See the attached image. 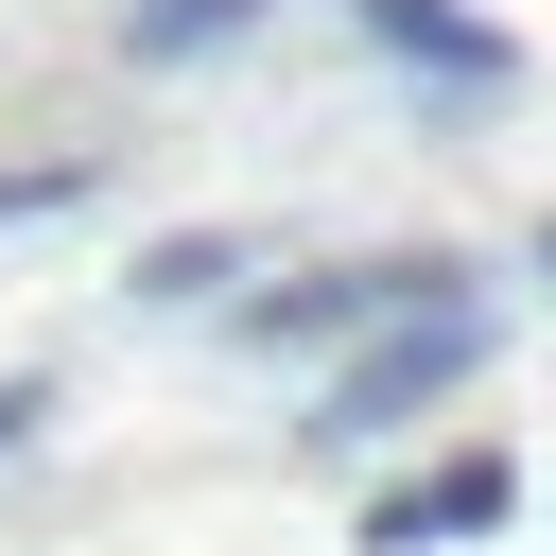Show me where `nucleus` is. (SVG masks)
<instances>
[{
    "label": "nucleus",
    "mask_w": 556,
    "mask_h": 556,
    "mask_svg": "<svg viewBox=\"0 0 556 556\" xmlns=\"http://www.w3.org/2000/svg\"><path fill=\"white\" fill-rule=\"evenodd\" d=\"M469 365H486V313L434 278V295H400V313L348 348V382H330V417H313V434H400V417H417V400H452Z\"/></svg>",
    "instance_id": "f257e3e1"
},
{
    "label": "nucleus",
    "mask_w": 556,
    "mask_h": 556,
    "mask_svg": "<svg viewBox=\"0 0 556 556\" xmlns=\"http://www.w3.org/2000/svg\"><path fill=\"white\" fill-rule=\"evenodd\" d=\"M434 278H452V261H348V278H295V295H261L243 330H261V348H330V330H382V313H400V295H434Z\"/></svg>",
    "instance_id": "f03ea898"
},
{
    "label": "nucleus",
    "mask_w": 556,
    "mask_h": 556,
    "mask_svg": "<svg viewBox=\"0 0 556 556\" xmlns=\"http://www.w3.org/2000/svg\"><path fill=\"white\" fill-rule=\"evenodd\" d=\"M348 17H365L400 70H452V87H504V70H521L504 17H469V0H348Z\"/></svg>",
    "instance_id": "7ed1b4c3"
},
{
    "label": "nucleus",
    "mask_w": 556,
    "mask_h": 556,
    "mask_svg": "<svg viewBox=\"0 0 556 556\" xmlns=\"http://www.w3.org/2000/svg\"><path fill=\"white\" fill-rule=\"evenodd\" d=\"M486 521H504V452H452L434 486L365 504V556H417V539H486Z\"/></svg>",
    "instance_id": "20e7f679"
},
{
    "label": "nucleus",
    "mask_w": 556,
    "mask_h": 556,
    "mask_svg": "<svg viewBox=\"0 0 556 556\" xmlns=\"http://www.w3.org/2000/svg\"><path fill=\"white\" fill-rule=\"evenodd\" d=\"M243 17H261V0H122V52H139V70H174V52H226Z\"/></svg>",
    "instance_id": "39448f33"
},
{
    "label": "nucleus",
    "mask_w": 556,
    "mask_h": 556,
    "mask_svg": "<svg viewBox=\"0 0 556 556\" xmlns=\"http://www.w3.org/2000/svg\"><path fill=\"white\" fill-rule=\"evenodd\" d=\"M226 278H243V243H208V226H191V243H156V261H139V295H156V313H191V295H226Z\"/></svg>",
    "instance_id": "423d86ee"
},
{
    "label": "nucleus",
    "mask_w": 556,
    "mask_h": 556,
    "mask_svg": "<svg viewBox=\"0 0 556 556\" xmlns=\"http://www.w3.org/2000/svg\"><path fill=\"white\" fill-rule=\"evenodd\" d=\"M35 417H52V400H35V382H0V452H17V434H35Z\"/></svg>",
    "instance_id": "0eeeda50"
},
{
    "label": "nucleus",
    "mask_w": 556,
    "mask_h": 556,
    "mask_svg": "<svg viewBox=\"0 0 556 556\" xmlns=\"http://www.w3.org/2000/svg\"><path fill=\"white\" fill-rule=\"evenodd\" d=\"M539 261H556V226H539Z\"/></svg>",
    "instance_id": "6e6552de"
}]
</instances>
